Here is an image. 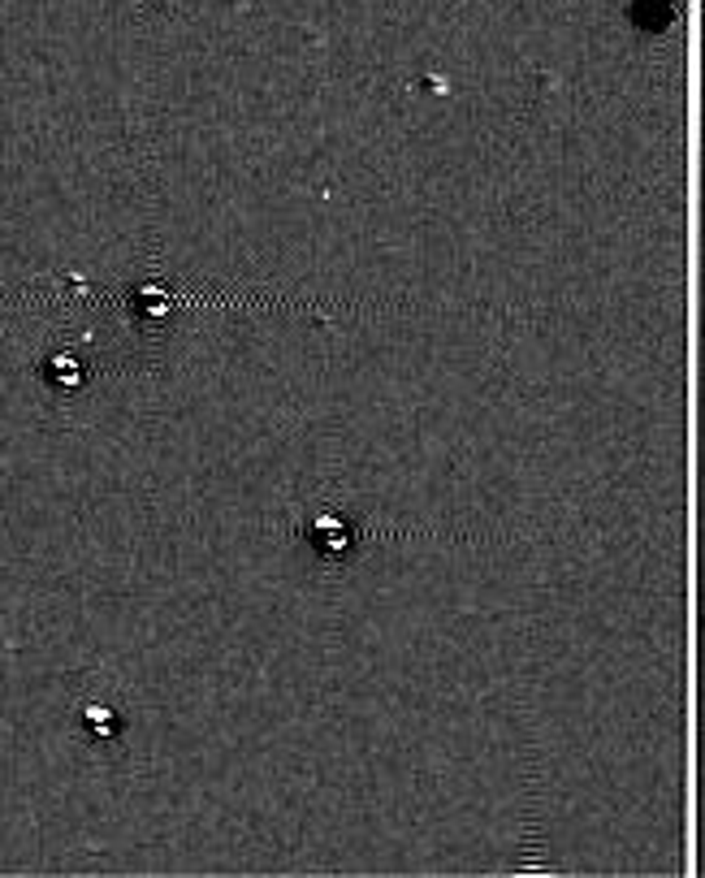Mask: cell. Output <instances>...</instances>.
Masks as SVG:
<instances>
[{"instance_id":"obj_1","label":"cell","mask_w":705,"mask_h":878,"mask_svg":"<svg viewBox=\"0 0 705 878\" xmlns=\"http://www.w3.org/2000/svg\"><path fill=\"white\" fill-rule=\"evenodd\" d=\"M316 532L325 537V541H321V554H325V558L346 550V523L337 520V515H321V520H316Z\"/></svg>"}]
</instances>
